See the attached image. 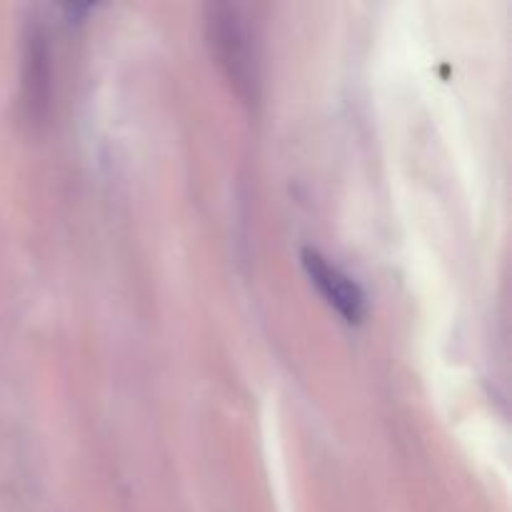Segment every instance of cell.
Instances as JSON below:
<instances>
[{"label": "cell", "instance_id": "obj_3", "mask_svg": "<svg viewBox=\"0 0 512 512\" xmlns=\"http://www.w3.org/2000/svg\"><path fill=\"white\" fill-rule=\"evenodd\" d=\"M25 103L30 115H43L50 98V53L43 30L35 25L25 38Z\"/></svg>", "mask_w": 512, "mask_h": 512}, {"label": "cell", "instance_id": "obj_1", "mask_svg": "<svg viewBox=\"0 0 512 512\" xmlns=\"http://www.w3.org/2000/svg\"><path fill=\"white\" fill-rule=\"evenodd\" d=\"M208 38L218 65L228 75L235 93L245 100L258 98V63L250 30L235 5H210Z\"/></svg>", "mask_w": 512, "mask_h": 512}, {"label": "cell", "instance_id": "obj_2", "mask_svg": "<svg viewBox=\"0 0 512 512\" xmlns=\"http://www.w3.org/2000/svg\"><path fill=\"white\" fill-rule=\"evenodd\" d=\"M303 265L310 280L318 285L330 305L343 315L348 323H360L365 315V295L360 285L350 275H345L338 265L330 263L318 250H303Z\"/></svg>", "mask_w": 512, "mask_h": 512}]
</instances>
